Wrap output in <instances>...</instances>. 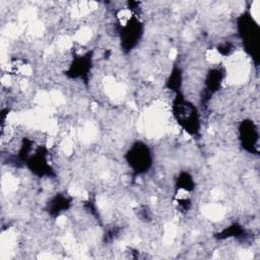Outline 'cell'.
Instances as JSON below:
<instances>
[{
  "label": "cell",
  "mask_w": 260,
  "mask_h": 260,
  "mask_svg": "<svg viewBox=\"0 0 260 260\" xmlns=\"http://www.w3.org/2000/svg\"><path fill=\"white\" fill-rule=\"evenodd\" d=\"M172 115L186 133L194 137L200 135L201 121L199 111L182 92L175 93L172 102Z\"/></svg>",
  "instance_id": "cell-1"
},
{
  "label": "cell",
  "mask_w": 260,
  "mask_h": 260,
  "mask_svg": "<svg viewBox=\"0 0 260 260\" xmlns=\"http://www.w3.org/2000/svg\"><path fill=\"white\" fill-rule=\"evenodd\" d=\"M238 34L247 54L255 61H258L259 48V25L249 12L243 13L238 18Z\"/></svg>",
  "instance_id": "cell-2"
},
{
  "label": "cell",
  "mask_w": 260,
  "mask_h": 260,
  "mask_svg": "<svg viewBox=\"0 0 260 260\" xmlns=\"http://www.w3.org/2000/svg\"><path fill=\"white\" fill-rule=\"evenodd\" d=\"M124 158L135 176L146 174L153 164L151 148L143 141H135L125 152Z\"/></svg>",
  "instance_id": "cell-3"
},
{
  "label": "cell",
  "mask_w": 260,
  "mask_h": 260,
  "mask_svg": "<svg viewBox=\"0 0 260 260\" xmlns=\"http://www.w3.org/2000/svg\"><path fill=\"white\" fill-rule=\"evenodd\" d=\"M144 34V24L137 17V15L133 14L128 19H126L125 23L119 25L118 36L120 40L121 50L127 54L134 50L139 42L141 41Z\"/></svg>",
  "instance_id": "cell-4"
},
{
  "label": "cell",
  "mask_w": 260,
  "mask_h": 260,
  "mask_svg": "<svg viewBox=\"0 0 260 260\" xmlns=\"http://www.w3.org/2000/svg\"><path fill=\"white\" fill-rule=\"evenodd\" d=\"M259 128L251 119H244L238 127V139L241 147L250 154L259 153Z\"/></svg>",
  "instance_id": "cell-5"
},
{
  "label": "cell",
  "mask_w": 260,
  "mask_h": 260,
  "mask_svg": "<svg viewBox=\"0 0 260 260\" xmlns=\"http://www.w3.org/2000/svg\"><path fill=\"white\" fill-rule=\"evenodd\" d=\"M92 67V52L88 51L82 55L73 58L72 62L65 71L66 75L72 79H81L87 81L88 74Z\"/></svg>",
  "instance_id": "cell-6"
},
{
  "label": "cell",
  "mask_w": 260,
  "mask_h": 260,
  "mask_svg": "<svg viewBox=\"0 0 260 260\" xmlns=\"http://www.w3.org/2000/svg\"><path fill=\"white\" fill-rule=\"evenodd\" d=\"M72 198L63 193H58L50 198L46 204V211L52 217H58L62 212L69 209L71 206Z\"/></svg>",
  "instance_id": "cell-7"
},
{
  "label": "cell",
  "mask_w": 260,
  "mask_h": 260,
  "mask_svg": "<svg viewBox=\"0 0 260 260\" xmlns=\"http://www.w3.org/2000/svg\"><path fill=\"white\" fill-rule=\"evenodd\" d=\"M223 76L224 72L219 67L210 69L208 71L204 81V98H207V100L210 99L219 89ZM204 98L202 99L204 100Z\"/></svg>",
  "instance_id": "cell-8"
},
{
  "label": "cell",
  "mask_w": 260,
  "mask_h": 260,
  "mask_svg": "<svg viewBox=\"0 0 260 260\" xmlns=\"http://www.w3.org/2000/svg\"><path fill=\"white\" fill-rule=\"evenodd\" d=\"M176 192L185 191V192H192L195 189V181L192 175L188 172H181L175 183Z\"/></svg>",
  "instance_id": "cell-9"
},
{
  "label": "cell",
  "mask_w": 260,
  "mask_h": 260,
  "mask_svg": "<svg viewBox=\"0 0 260 260\" xmlns=\"http://www.w3.org/2000/svg\"><path fill=\"white\" fill-rule=\"evenodd\" d=\"M182 84H183V72L180 67H174L167 79L166 86L170 90L174 91L175 93H178V92H181Z\"/></svg>",
  "instance_id": "cell-10"
},
{
  "label": "cell",
  "mask_w": 260,
  "mask_h": 260,
  "mask_svg": "<svg viewBox=\"0 0 260 260\" xmlns=\"http://www.w3.org/2000/svg\"><path fill=\"white\" fill-rule=\"evenodd\" d=\"M245 234V230L243 226L239 225L238 223H233L230 226L224 228L221 232H219L215 238L218 240H223V239H229V238H240L243 237L242 235Z\"/></svg>",
  "instance_id": "cell-11"
}]
</instances>
